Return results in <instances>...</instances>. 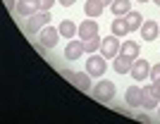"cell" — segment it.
<instances>
[{
    "label": "cell",
    "mask_w": 160,
    "mask_h": 124,
    "mask_svg": "<svg viewBox=\"0 0 160 124\" xmlns=\"http://www.w3.org/2000/svg\"><path fill=\"white\" fill-rule=\"evenodd\" d=\"M143 88L141 86H129L127 88V93H124V100H127V105L129 107H141L143 105Z\"/></svg>",
    "instance_id": "cell-10"
},
{
    "label": "cell",
    "mask_w": 160,
    "mask_h": 124,
    "mask_svg": "<svg viewBox=\"0 0 160 124\" xmlns=\"http://www.w3.org/2000/svg\"><path fill=\"white\" fill-rule=\"evenodd\" d=\"M124 19H127V24H129V31H134V29H141V24H143V19H141V14L139 12H129V14H124Z\"/></svg>",
    "instance_id": "cell-19"
},
{
    "label": "cell",
    "mask_w": 160,
    "mask_h": 124,
    "mask_svg": "<svg viewBox=\"0 0 160 124\" xmlns=\"http://www.w3.org/2000/svg\"><path fill=\"white\" fill-rule=\"evenodd\" d=\"M151 67H153V65H148V60H146V57H143V60L136 57V60H134V65H132V72H129V74L134 77V81H143V79L151 77Z\"/></svg>",
    "instance_id": "cell-6"
},
{
    "label": "cell",
    "mask_w": 160,
    "mask_h": 124,
    "mask_svg": "<svg viewBox=\"0 0 160 124\" xmlns=\"http://www.w3.org/2000/svg\"><path fill=\"white\" fill-rule=\"evenodd\" d=\"M14 12L19 17H31V14L41 12V0H17V10Z\"/></svg>",
    "instance_id": "cell-8"
},
{
    "label": "cell",
    "mask_w": 160,
    "mask_h": 124,
    "mask_svg": "<svg viewBox=\"0 0 160 124\" xmlns=\"http://www.w3.org/2000/svg\"><path fill=\"white\" fill-rule=\"evenodd\" d=\"M93 36H98V24H96L93 17H86V19L79 24V38L88 41V38H93Z\"/></svg>",
    "instance_id": "cell-9"
},
{
    "label": "cell",
    "mask_w": 160,
    "mask_h": 124,
    "mask_svg": "<svg viewBox=\"0 0 160 124\" xmlns=\"http://www.w3.org/2000/svg\"><path fill=\"white\" fill-rule=\"evenodd\" d=\"M160 105V100L158 98H153V96H143V105H141V107H143V110H153V107H158Z\"/></svg>",
    "instance_id": "cell-22"
},
{
    "label": "cell",
    "mask_w": 160,
    "mask_h": 124,
    "mask_svg": "<svg viewBox=\"0 0 160 124\" xmlns=\"http://www.w3.org/2000/svg\"><path fill=\"white\" fill-rule=\"evenodd\" d=\"M50 24V12H46V10H41V12H36V14H31V17H27V29L29 33H36V31H41L43 26H48Z\"/></svg>",
    "instance_id": "cell-2"
},
{
    "label": "cell",
    "mask_w": 160,
    "mask_h": 124,
    "mask_svg": "<svg viewBox=\"0 0 160 124\" xmlns=\"http://www.w3.org/2000/svg\"><path fill=\"white\" fill-rule=\"evenodd\" d=\"M153 2H155V5H158V7H160V0H153Z\"/></svg>",
    "instance_id": "cell-28"
},
{
    "label": "cell",
    "mask_w": 160,
    "mask_h": 124,
    "mask_svg": "<svg viewBox=\"0 0 160 124\" xmlns=\"http://www.w3.org/2000/svg\"><path fill=\"white\" fill-rule=\"evenodd\" d=\"M141 38L146 41V43H151V41H155L160 36V26H158V22H153V19H148V22H143L141 24Z\"/></svg>",
    "instance_id": "cell-11"
},
{
    "label": "cell",
    "mask_w": 160,
    "mask_h": 124,
    "mask_svg": "<svg viewBox=\"0 0 160 124\" xmlns=\"http://www.w3.org/2000/svg\"><path fill=\"white\" fill-rule=\"evenodd\" d=\"M58 2H60L62 7H69V5H74V2H77V0H58Z\"/></svg>",
    "instance_id": "cell-26"
},
{
    "label": "cell",
    "mask_w": 160,
    "mask_h": 124,
    "mask_svg": "<svg viewBox=\"0 0 160 124\" xmlns=\"http://www.w3.org/2000/svg\"><path fill=\"white\" fill-rule=\"evenodd\" d=\"M120 52H122V55H127V57H132V60H136V57H139V43H136V41H124Z\"/></svg>",
    "instance_id": "cell-17"
},
{
    "label": "cell",
    "mask_w": 160,
    "mask_h": 124,
    "mask_svg": "<svg viewBox=\"0 0 160 124\" xmlns=\"http://www.w3.org/2000/svg\"><path fill=\"white\" fill-rule=\"evenodd\" d=\"M86 52V43L84 41H74V38H69L67 41V48H65V57L69 60V62H74V60H79L81 55Z\"/></svg>",
    "instance_id": "cell-7"
},
{
    "label": "cell",
    "mask_w": 160,
    "mask_h": 124,
    "mask_svg": "<svg viewBox=\"0 0 160 124\" xmlns=\"http://www.w3.org/2000/svg\"><path fill=\"white\" fill-rule=\"evenodd\" d=\"M158 110H160V105H158Z\"/></svg>",
    "instance_id": "cell-30"
},
{
    "label": "cell",
    "mask_w": 160,
    "mask_h": 124,
    "mask_svg": "<svg viewBox=\"0 0 160 124\" xmlns=\"http://www.w3.org/2000/svg\"><path fill=\"white\" fill-rule=\"evenodd\" d=\"M132 65H134V60H132V57H127V55H122V52L112 60V69H115L117 74H122V77L132 72Z\"/></svg>",
    "instance_id": "cell-12"
},
{
    "label": "cell",
    "mask_w": 160,
    "mask_h": 124,
    "mask_svg": "<svg viewBox=\"0 0 160 124\" xmlns=\"http://www.w3.org/2000/svg\"><path fill=\"white\" fill-rule=\"evenodd\" d=\"M120 50H122V46H120V41H117V36H105L103 38V43H100V55L105 60H115L117 55H120Z\"/></svg>",
    "instance_id": "cell-4"
},
{
    "label": "cell",
    "mask_w": 160,
    "mask_h": 124,
    "mask_svg": "<svg viewBox=\"0 0 160 124\" xmlns=\"http://www.w3.org/2000/svg\"><path fill=\"white\" fill-rule=\"evenodd\" d=\"M108 69V60L103 57V55H96V52H91V57L86 60V72L91 74V77H103Z\"/></svg>",
    "instance_id": "cell-5"
},
{
    "label": "cell",
    "mask_w": 160,
    "mask_h": 124,
    "mask_svg": "<svg viewBox=\"0 0 160 124\" xmlns=\"http://www.w3.org/2000/svg\"><path fill=\"white\" fill-rule=\"evenodd\" d=\"M143 93H148V96L160 100V81H151V86H143Z\"/></svg>",
    "instance_id": "cell-21"
},
{
    "label": "cell",
    "mask_w": 160,
    "mask_h": 124,
    "mask_svg": "<svg viewBox=\"0 0 160 124\" xmlns=\"http://www.w3.org/2000/svg\"><path fill=\"white\" fill-rule=\"evenodd\" d=\"M112 33L120 38V36H124V33H129V24H127V19L124 17H115V22H112Z\"/></svg>",
    "instance_id": "cell-18"
},
{
    "label": "cell",
    "mask_w": 160,
    "mask_h": 124,
    "mask_svg": "<svg viewBox=\"0 0 160 124\" xmlns=\"http://www.w3.org/2000/svg\"><path fill=\"white\" fill-rule=\"evenodd\" d=\"M115 17H124V14L132 12V0H112V5H110Z\"/></svg>",
    "instance_id": "cell-15"
},
{
    "label": "cell",
    "mask_w": 160,
    "mask_h": 124,
    "mask_svg": "<svg viewBox=\"0 0 160 124\" xmlns=\"http://www.w3.org/2000/svg\"><path fill=\"white\" fill-rule=\"evenodd\" d=\"M100 2H103V5H112V0H100Z\"/></svg>",
    "instance_id": "cell-27"
},
{
    "label": "cell",
    "mask_w": 160,
    "mask_h": 124,
    "mask_svg": "<svg viewBox=\"0 0 160 124\" xmlns=\"http://www.w3.org/2000/svg\"><path fill=\"white\" fill-rule=\"evenodd\" d=\"M84 43H86V52H96V50H100V43H103V38H100V36H93V38L84 41Z\"/></svg>",
    "instance_id": "cell-20"
},
{
    "label": "cell",
    "mask_w": 160,
    "mask_h": 124,
    "mask_svg": "<svg viewBox=\"0 0 160 124\" xmlns=\"http://www.w3.org/2000/svg\"><path fill=\"white\" fill-rule=\"evenodd\" d=\"M148 79H151V81H160V62L151 67V77H148Z\"/></svg>",
    "instance_id": "cell-23"
},
{
    "label": "cell",
    "mask_w": 160,
    "mask_h": 124,
    "mask_svg": "<svg viewBox=\"0 0 160 124\" xmlns=\"http://www.w3.org/2000/svg\"><path fill=\"white\" fill-rule=\"evenodd\" d=\"M93 98L98 100V103H110V100L115 98V93H117V88H115L112 81H108V79H100L98 84H93Z\"/></svg>",
    "instance_id": "cell-1"
},
{
    "label": "cell",
    "mask_w": 160,
    "mask_h": 124,
    "mask_svg": "<svg viewBox=\"0 0 160 124\" xmlns=\"http://www.w3.org/2000/svg\"><path fill=\"white\" fill-rule=\"evenodd\" d=\"M7 10H17V0H2Z\"/></svg>",
    "instance_id": "cell-25"
},
{
    "label": "cell",
    "mask_w": 160,
    "mask_h": 124,
    "mask_svg": "<svg viewBox=\"0 0 160 124\" xmlns=\"http://www.w3.org/2000/svg\"><path fill=\"white\" fill-rule=\"evenodd\" d=\"M69 81H72L77 88H81V91H86V88H93V84H91V74H88V72H74Z\"/></svg>",
    "instance_id": "cell-13"
},
{
    "label": "cell",
    "mask_w": 160,
    "mask_h": 124,
    "mask_svg": "<svg viewBox=\"0 0 160 124\" xmlns=\"http://www.w3.org/2000/svg\"><path fill=\"white\" fill-rule=\"evenodd\" d=\"M60 33L65 36V38H74V36L79 33V26L74 24L72 19H65V22L60 24Z\"/></svg>",
    "instance_id": "cell-16"
},
{
    "label": "cell",
    "mask_w": 160,
    "mask_h": 124,
    "mask_svg": "<svg viewBox=\"0 0 160 124\" xmlns=\"http://www.w3.org/2000/svg\"><path fill=\"white\" fill-rule=\"evenodd\" d=\"M84 12H86V17H100V14L105 12V5L100 2V0H86V5H84Z\"/></svg>",
    "instance_id": "cell-14"
},
{
    "label": "cell",
    "mask_w": 160,
    "mask_h": 124,
    "mask_svg": "<svg viewBox=\"0 0 160 124\" xmlns=\"http://www.w3.org/2000/svg\"><path fill=\"white\" fill-rule=\"evenodd\" d=\"M60 36H62L60 29H53V26L48 24L38 31V43H41V48H55L58 41H60Z\"/></svg>",
    "instance_id": "cell-3"
},
{
    "label": "cell",
    "mask_w": 160,
    "mask_h": 124,
    "mask_svg": "<svg viewBox=\"0 0 160 124\" xmlns=\"http://www.w3.org/2000/svg\"><path fill=\"white\" fill-rule=\"evenodd\" d=\"M139 2H148V0H139Z\"/></svg>",
    "instance_id": "cell-29"
},
{
    "label": "cell",
    "mask_w": 160,
    "mask_h": 124,
    "mask_svg": "<svg viewBox=\"0 0 160 124\" xmlns=\"http://www.w3.org/2000/svg\"><path fill=\"white\" fill-rule=\"evenodd\" d=\"M58 0H41V10H46V12H50V7L55 5Z\"/></svg>",
    "instance_id": "cell-24"
}]
</instances>
